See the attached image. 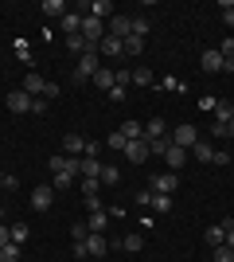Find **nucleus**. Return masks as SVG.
<instances>
[{
    "label": "nucleus",
    "mask_w": 234,
    "mask_h": 262,
    "mask_svg": "<svg viewBox=\"0 0 234 262\" xmlns=\"http://www.w3.org/2000/svg\"><path fill=\"white\" fill-rule=\"evenodd\" d=\"M98 71H101V55H98V51H86V55H78L74 82H86V78H94Z\"/></svg>",
    "instance_id": "f257e3e1"
},
{
    "label": "nucleus",
    "mask_w": 234,
    "mask_h": 262,
    "mask_svg": "<svg viewBox=\"0 0 234 262\" xmlns=\"http://www.w3.org/2000/svg\"><path fill=\"white\" fill-rule=\"evenodd\" d=\"M82 39H86L94 51H98V43L106 39V24L101 20H94V16H82Z\"/></svg>",
    "instance_id": "f03ea898"
},
{
    "label": "nucleus",
    "mask_w": 234,
    "mask_h": 262,
    "mask_svg": "<svg viewBox=\"0 0 234 262\" xmlns=\"http://www.w3.org/2000/svg\"><path fill=\"white\" fill-rule=\"evenodd\" d=\"M203 137H199V129L191 125V121H184V125H176V133H172V145H179V149H195Z\"/></svg>",
    "instance_id": "7ed1b4c3"
},
{
    "label": "nucleus",
    "mask_w": 234,
    "mask_h": 262,
    "mask_svg": "<svg viewBox=\"0 0 234 262\" xmlns=\"http://www.w3.org/2000/svg\"><path fill=\"white\" fill-rule=\"evenodd\" d=\"M179 188V172H156L152 176V192H160V196H176Z\"/></svg>",
    "instance_id": "20e7f679"
},
{
    "label": "nucleus",
    "mask_w": 234,
    "mask_h": 262,
    "mask_svg": "<svg viewBox=\"0 0 234 262\" xmlns=\"http://www.w3.org/2000/svg\"><path fill=\"white\" fill-rule=\"evenodd\" d=\"M106 32H110L113 39H129V35H133V16H121V12H117V16L106 24Z\"/></svg>",
    "instance_id": "39448f33"
},
{
    "label": "nucleus",
    "mask_w": 234,
    "mask_h": 262,
    "mask_svg": "<svg viewBox=\"0 0 234 262\" xmlns=\"http://www.w3.org/2000/svg\"><path fill=\"white\" fill-rule=\"evenodd\" d=\"M32 94H28V90H12L8 98H4V106L12 110V114H32Z\"/></svg>",
    "instance_id": "423d86ee"
},
{
    "label": "nucleus",
    "mask_w": 234,
    "mask_h": 262,
    "mask_svg": "<svg viewBox=\"0 0 234 262\" xmlns=\"http://www.w3.org/2000/svg\"><path fill=\"white\" fill-rule=\"evenodd\" d=\"M51 204H55V188H51V184L32 188V208L35 211H51Z\"/></svg>",
    "instance_id": "0eeeda50"
},
{
    "label": "nucleus",
    "mask_w": 234,
    "mask_h": 262,
    "mask_svg": "<svg viewBox=\"0 0 234 262\" xmlns=\"http://www.w3.org/2000/svg\"><path fill=\"white\" fill-rule=\"evenodd\" d=\"M125 161H129V164H145L148 161V141H145V137H137V141L125 145Z\"/></svg>",
    "instance_id": "6e6552de"
},
{
    "label": "nucleus",
    "mask_w": 234,
    "mask_h": 262,
    "mask_svg": "<svg viewBox=\"0 0 234 262\" xmlns=\"http://www.w3.org/2000/svg\"><path fill=\"white\" fill-rule=\"evenodd\" d=\"M86 16H94V20H113V16H117V12H113V0H90L86 4Z\"/></svg>",
    "instance_id": "1a4fd4ad"
},
{
    "label": "nucleus",
    "mask_w": 234,
    "mask_h": 262,
    "mask_svg": "<svg viewBox=\"0 0 234 262\" xmlns=\"http://www.w3.org/2000/svg\"><path fill=\"white\" fill-rule=\"evenodd\" d=\"M106 251H110V239H106L101 231H90V235H86V254H90V258H101Z\"/></svg>",
    "instance_id": "9d476101"
},
{
    "label": "nucleus",
    "mask_w": 234,
    "mask_h": 262,
    "mask_svg": "<svg viewBox=\"0 0 234 262\" xmlns=\"http://www.w3.org/2000/svg\"><path fill=\"white\" fill-rule=\"evenodd\" d=\"M199 63H203V71H207V75H223V63H226V59L219 55V47H207Z\"/></svg>",
    "instance_id": "9b49d317"
},
{
    "label": "nucleus",
    "mask_w": 234,
    "mask_h": 262,
    "mask_svg": "<svg viewBox=\"0 0 234 262\" xmlns=\"http://www.w3.org/2000/svg\"><path fill=\"white\" fill-rule=\"evenodd\" d=\"M98 55H106V59H121V55H125V43H121V39H113V35L106 32V39L98 43Z\"/></svg>",
    "instance_id": "f8f14e48"
},
{
    "label": "nucleus",
    "mask_w": 234,
    "mask_h": 262,
    "mask_svg": "<svg viewBox=\"0 0 234 262\" xmlns=\"http://www.w3.org/2000/svg\"><path fill=\"white\" fill-rule=\"evenodd\" d=\"M23 90H28L32 98H43V90H47V78H43V75H35V71H28V75H23Z\"/></svg>",
    "instance_id": "ddd939ff"
},
{
    "label": "nucleus",
    "mask_w": 234,
    "mask_h": 262,
    "mask_svg": "<svg viewBox=\"0 0 234 262\" xmlns=\"http://www.w3.org/2000/svg\"><path fill=\"white\" fill-rule=\"evenodd\" d=\"M164 161H168V168H172V172H179V168L188 164V149H179V145H172V149L164 153Z\"/></svg>",
    "instance_id": "4468645a"
},
{
    "label": "nucleus",
    "mask_w": 234,
    "mask_h": 262,
    "mask_svg": "<svg viewBox=\"0 0 234 262\" xmlns=\"http://www.w3.org/2000/svg\"><path fill=\"white\" fill-rule=\"evenodd\" d=\"M82 149H86V137H78V133H67V137H63V153L67 157H82Z\"/></svg>",
    "instance_id": "2eb2a0df"
},
{
    "label": "nucleus",
    "mask_w": 234,
    "mask_h": 262,
    "mask_svg": "<svg viewBox=\"0 0 234 262\" xmlns=\"http://www.w3.org/2000/svg\"><path fill=\"white\" fill-rule=\"evenodd\" d=\"M117 133H121L125 141H137V137H145V125H141V121H121V125H117Z\"/></svg>",
    "instance_id": "dca6fc26"
},
{
    "label": "nucleus",
    "mask_w": 234,
    "mask_h": 262,
    "mask_svg": "<svg viewBox=\"0 0 234 262\" xmlns=\"http://www.w3.org/2000/svg\"><path fill=\"white\" fill-rule=\"evenodd\" d=\"M94 86H98V90H113V86H117V71H110V67H101L98 75H94Z\"/></svg>",
    "instance_id": "f3484780"
},
{
    "label": "nucleus",
    "mask_w": 234,
    "mask_h": 262,
    "mask_svg": "<svg viewBox=\"0 0 234 262\" xmlns=\"http://www.w3.org/2000/svg\"><path fill=\"white\" fill-rule=\"evenodd\" d=\"M106 223H110V211H106V208H101V211H90L86 231H106Z\"/></svg>",
    "instance_id": "a211bd4d"
},
{
    "label": "nucleus",
    "mask_w": 234,
    "mask_h": 262,
    "mask_svg": "<svg viewBox=\"0 0 234 262\" xmlns=\"http://www.w3.org/2000/svg\"><path fill=\"white\" fill-rule=\"evenodd\" d=\"M59 24H63V32H67V35H78V32H82V16H78V12H67Z\"/></svg>",
    "instance_id": "6ab92c4d"
},
{
    "label": "nucleus",
    "mask_w": 234,
    "mask_h": 262,
    "mask_svg": "<svg viewBox=\"0 0 234 262\" xmlns=\"http://www.w3.org/2000/svg\"><path fill=\"white\" fill-rule=\"evenodd\" d=\"M164 133H168L164 118H148V125H145V141H152V137H164Z\"/></svg>",
    "instance_id": "aec40b11"
},
{
    "label": "nucleus",
    "mask_w": 234,
    "mask_h": 262,
    "mask_svg": "<svg viewBox=\"0 0 234 262\" xmlns=\"http://www.w3.org/2000/svg\"><path fill=\"white\" fill-rule=\"evenodd\" d=\"M67 51H74V55H86V51H94V47H90L86 39H82V32H78V35H67Z\"/></svg>",
    "instance_id": "412c9836"
},
{
    "label": "nucleus",
    "mask_w": 234,
    "mask_h": 262,
    "mask_svg": "<svg viewBox=\"0 0 234 262\" xmlns=\"http://www.w3.org/2000/svg\"><path fill=\"white\" fill-rule=\"evenodd\" d=\"M121 43H125V55H141L148 39H145V35H129V39H121Z\"/></svg>",
    "instance_id": "4be33fe9"
},
{
    "label": "nucleus",
    "mask_w": 234,
    "mask_h": 262,
    "mask_svg": "<svg viewBox=\"0 0 234 262\" xmlns=\"http://www.w3.org/2000/svg\"><path fill=\"white\" fill-rule=\"evenodd\" d=\"M152 82H156V75L148 71V67H137L133 71V86H152Z\"/></svg>",
    "instance_id": "5701e85b"
},
{
    "label": "nucleus",
    "mask_w": 234,
    "mask_h": 262,
    "mask_svg": "<svg viewBox=\"0 0 234 262\" xmlns=\"http://www.w3.org/2000/svg\"><path fill=\"white\" fill-rule=\"evenodd\" d=\"M39 8H43L47 16H59V20H63V16H67V4H63V0H43V4H39Z\"/></svg>",
    "instance_id": "b1692460"
},
{
    "label": "nucleus",
    "mask_w": 234,
    "mask_h": 262,
    "mask_svg": "<svg viewBox=\"0 0 234 262\" xmlns=\"http://www.w3.org/2000/svg\"><path fill=\"white\" fill-rule=\"evenodd\" d=\"M101 188H113V184H121V172H117V168H110V164H106V168H101Z\"/></svg>",
    "instance_id": "393cba45"
},
{
    "label": "nucleus",
    "mask_w": 234,
    "mask_h": 262,
    "mask_svg": "<svg viewBox=\"0 0 234 262\" xmlns=\"http://www.w3.org/2000/svg\"><path fill=\"white\" fill-rule=\"evenodd\" d=\"M168 149H172V137H152L148 141V153H156V157H164Z\"/></svg>",
    "instance_id": "a878e982"
},
{
    "label": "nucleus",
    "mask_w": 234,
    "mask_h": 262,
    "mask_svg": "<svg viewBox=\"0 0 234 262\" xmlns=\"http://www.w3.org/2000/svg\"><path fill=\"white\" fill-rule=\"evenodd\" d=\"M20 243H8V247H0V262H20Z\"/></svg>",
    "instance_id": "bb28decb"
},
{
    "label": "nucleus",
    "mask_w": 234,
    "mask_h": 262,
    "mask_svg": "<svg viewBox=\"0 0 234 262\" xmlns=\"http://www.w3.org/2000/svg\"><path fill=\"white\" fill-rule=\"evenodd\" d=\"M191 157H195V161H203V164H211V157H215V149L207 141H199L195 145V149H191Z\"/></svg>",
    "instance_id": "cd10ccee"
},
{
    "label": "nucleus",
    "mask_w": 234,
    "mask_h": 262,
    "mask_svg": "<svg viewBox=\"0 0 234 262\" xmlns=\"http://www.w3.org/2000/svg\"><path fill=\"white\" fill-rule=\"evenodd\" d=\"M223 239H226V227H223V223H215V227L207 231V243H211V251H215V247H223Z\"/></svg>",
    "instance_id": "c85d7f7f"
},
{
    "label": "nucleus",
    "mask_w": 234,
    "mask_h": 262,
    "mask_svg": "<svg viewBox=\"0 0 234 262\" xmlns=\"http://www.w3.org/2000/svg\"><path fill=\"white\" fill-rule=\"evenodd\" d=\"M101 168H106L101 161H86V157H82V176H94V180H98V176H101Z\"/></svg>",
    "instance_id": "c756f323"
},
{
    "label": "nucleus",
    "mask_w": 234,
    "mask_h": 262,
    "mask_svg": "<svg viewBox=\"0 0 234 262\" xmlns=\"http://www.w3.org/2000/svg\"><path fill=\"white\" fill-rule=\"evenodd\" d=\"M101 192V180H94V176H82V196H98Z\"/></svg>",
    "instance_id": "7c9ffc66"
},
{
    "label": "nucleus",
    "mask_w": 234,
    "mask_h": 262,
    "mask_svg": "<svg viewBox=\"0 0 234 262\" xmlns=\"http://www.w3.org/2000/svg\"><path fill=\"white\" fill-rule=\"evenodd\" d=\"M121 247H125L129 254H137L141 247H145V239H141V235H125V239H121Z\"/></svg>",
    "instance_id": "2f4dec72"
},
{
    "label": "nucleus",
    "mask_w": 234,
    "mask_h": 262,
    "mask_svg": "<svg viewBox=\"0 0 234 262\" xmlns=\"http://www.w3.org/2000/svg\"><path fill=\"white\" fill-rule=\"evenodd\" d=\"M16 59H20L23 67H32V47L23 43V39H16Z\"/></svg>",
    "instance_id": "473e14b6"
},
{
    "label": "nucleus",
    "mask_w": 234,
    "mask_h": 262,
    "mask_svg": "<svg viewBox=\"0 0 234 262\" xmlns=\"http://www.w3.org/2000/svg\"><path fill=\"white\" fill-rule=\"evenodd\" d=\"M106 145H110V149H113V153H125V145H129V141H125V137H121V133H117V129H113V133H110V137H106Z\"/></svg>",
    "instance_id": "72a5a7b5"
},
{
    "label": "nucleus",
    "mask_w": 234,
    "mask_h": 262,
    "mask_svg": "<svg viewBox=\"0 0 234 262\" xmlns=\"http://www.w3.org/2000/svg\"><path fill=\"white\" fill-rule=\"evenodd\" d=\"M8 235H12V243H20V247L28 243V227H23V223H12V227H8Z\"/></svg>",
    "instance_id": "f704fd0d"
},
{
    "label": "nucleus",
    "mask_w": 234,
    "mask_h": 262,
    "mask_svg": "<svg viewBox=\"0 0 234 262\" xmlns=\"http://www.w3.org/2000/svg\"><path fill=\"white\" fill-rule=\"evenodd\" d=\"M211 258H215V262H234V251H230V247H215Z\"/></svg>",
    "instance_id": "c9c22d12"
},
{
    "label": "nucleus",
    "mask_w": 234,
    "mask_h": 262,
    "mask_svg": "<svg viewBox=\"0 0 234 262\" xmlns=\"http://www.w3.org/2000/svg\"><path fill=\"white\" fill-rule=\"evenodd\" d=\"M12 188H16V176H12V172H4V168H0V192H12Z\"/></svg>",
    "instance_id": "e433bc0d"
},
{
    "label": "nucleus",
    "mask_w": 234,
    "mask_h": 262,
    "mask_svg": "<svg viewBox=\"0 0 234 262\" xmlns=\"http://www.w3.org/2000/svg\"><path fill=\"white\" fill-rule=\"evenodd\" d=\"M86 235H90L86 223H74V227H70V239H74V243H86Z\"/></svg>",
    "instance_id": "4c0bfd02"
},
{
    "label": "nucleus",
    "mask_w": 234,
    "mask_h": 262,
    "mask_svg": "<svg viewBox=\"0 0 234 262\" xmlns=\"http://www.w3.org/2000/svg\"><path fill=\"white\" fill-rule=\"evenodd\" d=\"M98 153H101V145H98V141H86V149H82V157H86V161H98Z\"/></svg>",
    "instance_id": "58836bf2"
},
{
    "label": "nucleus",
    "mask_w": 234,
    "mask_h": 262,
    "mask_svg": "<svg viewBox=\"0 0 234 262\" xmlns=\"http://www.w3.org/2000/svg\"><path fill=\"white\" fill-rule=\"evenodd\" d=\"M55 188H74V176L70 172H55Z\"/></svg>",
    "instance_id": "ea45409f"
},
{
    "label": "nucleus",
    "mask_w": 234,
    "mask_h": 262,
    "mask_svg": "<svg viewBox=\"0 0 234 262\" xmlns=\"http://www.w3.org/2000/svg\"><path fill=\"white\" fill-rule=\"evenodd\" d=\"M219 55H223V59H234V35H230V39H223V43H219Z\"/></svg>",
    "instance_id": "a19ab883"
},
{
    "label": "nucleus",
    "mask_w": 234,
    "mask_h": 262,
    "mask_svg": "<svg viewBox=\"0 0 234 262\" xmlns=\"http://www.w3.org/2000/svg\"><path fill=\"white\" fill-rule=\"evenodd\" d=\"M160 86H164V90H179V94L188 90V86H184V82H179V78H160Z\"/></svg>",
    "instance_id": "79ce46f5"
},
{
    "label": "nucleus",
    "mask_w": 234,
    "mask_h": 262,
    "mask_svg": "<svg viewBox=\"0 0 234 262\" xmlns=\"http://www.w3.org/2000/svg\"><path fill=\"white\" fill-rule=\"evenodd\" d=\"M234 157L230 153H223V149H215V157H211V164H219V168H223V164H230Z\"/></svg>",
    "instance_id": "37998d69"
},
{
    "label": "nucleus",
    "mask_w": 234,
    "mask_h": 262,
    "mask_svg": "<svg viewBox=\"0 0 234 262\" xmlns=\"http://www.w3.org/2000/svg\"><path fill=\"white\" fill-rule=\"evenodd\" d=\"M215 106H219V98H211V94H207V98H199V110H203V114H215Z\"/></svg>",
    "instance_id": "c03bdc74"
},
{
    "label": "nucleus",
    "mask_w": 234,
    "mask_h": 262,
    "mask_svg": "<svg viewBox=\"0 0 234 262\" xmlns=\"http://www.w3.org/2000/svg\"><path fill=\"white\" fill-rule=\"evenodd\" d=\"M133 35H145V39H148V20L137 16V20H133Z\"/></svg>",
    "instance_id": "a18cd8bd"
},
{
    "label": "nucleus",
    "mask_w": 234,
    "mask_h": 262,
    "mask_svg": "<svg viewBox=\"0 0 234 262\" xmlns=\"http://www.w3.org/2000/svg\"><path fill=\"white\" fill-rule=\"evenodd\" d=\"M43 98H47V102H55V98H59V82H47V90H43Z\"/></svg>",
    "instance_id": "49530a36"
},
{
    "label": "nucleus",
    "mask_w": 234,
    "mask_h": 262,
    "mask_svg": "<svg viewBox=\"0 0 234 262\" xmlns=\"http://www.w3.org/2000/svg\"><path fill=\"white\" fill-rule=\"evenodd\" d=\"M125 94H129V86H113V90H110L113 102H125Z\"/></svg>",
    "instance_id": "de8ad7c7"
},
{
    "label": "nucleus",
    "mask_w": 234,
    "mask_h": 262,
    "mask_svg": "<svg viewBox=\"0 0 234 262\" xmlns=\"http://www.w3.org/2000/svg\"><path fill=\"white\" fill-rule=\"evenodd\" d=\"M47 106H51V102H47V98H35V102H32V114H43Z\"/></svg>",
    "instance_id": "09e8293b"
},
{
    "label": "nucleus",
    "mask_w": 234,
    "mask_h": 262,
    "mask_svg": "<svg viewBox=\"0 0 234 262\" xmlns=\"http://www.w3.org/2000/svg\"><path fill=\"white\" fill-rule=\"evenodd\" d=\"M86 208L90 211H101V196H86Z\"/></svg>",
    "instance_id": "8fccbe9b"
},
{
    "label": "nucleus",
    "mask_w": 234,
    "mask_h": 262,
    "mask_svg": "<svg viewBox=\"0 0 234 262\" xmlns=\"http://www.w3.org/2000/svg\"><path fill=\"white\" fill-rule=\"evenodd\" d=\"M223 24H226V28H234V8H223Z\"/></svg>",
    "instance_id": "3c124183"
},
{
    "label": "nucleus",
    "mask_w": 234,
    "mask_h": 262,
    "mask_svg": "<svg viewBox=\"0 0 234 262\" xmlns=\"http://www.w3.org/2000/svg\"><path fill=\"white\" fill-rule=\"evenodd\" d=\"M8 243H12V235H8V227L0 223V247H8Z\"/></svg>",
    "instance_id": "603ef678"
},
{
    "label": "nucleus",
    "mask_w": 234,
    "mask_h": 262,
    "mask_svg": "<svg viewBox=\"0 0 234 262\" xmlns=\"http://www.w3.org/2000/svg\"><path fill=\"white\" fill-rule=\"evenodd\" d=\"M223 247H230V251H234V227L226 231V239H223Z\"/></svg>",
    "instance_id": "864d4df0"
},
{
    "label": "nucleus",
    "mask_w": 234,
    "mask_h": 262,
    "mask_svg": "<svg viewBox=\"0 0 234 262\" xmlns=\"http://www.w3.org/2000/svg\"><path fill=\"white\" fill-rule=\"evenodd\" d=\"M226 137H234V118H230V125H226Z\"/></svg>",
    "instance_id": "5fc2aeb1"
},
{
    "label": "nucleus",
    "mask_w": 234,
    "mask_h": 262,
    "mask_svg": "<svg viewBox=\"0 0 234 262\" xmlns=\"http://www.w3.org/2000/svg\"><path fill=\"white\" fill-rule=\"evenodd\" d=\"M0 208H4V200H0Z\"/></svg>",
    "instance_id": "6e6d98bb"
}]
</instances>
